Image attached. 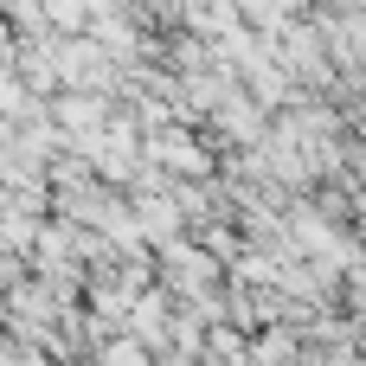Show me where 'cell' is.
<instances>
[{"mask_svg": "<svg viewBox=\"0 0 366 366\" xmlns=\"http://www.w3.org/2000/svg\"><path fill=\"white\" fill-rule=\"evenodd\" d=\"M167 322H174V296H167L161 283H148V290L129 302V315H122V335H129V341H142L148 354H161V347H167Z\"/></svg>", "mask_w": 366, "mask_h": 366, "instance_id": "obj_1", "label": "cell"}, {"mask_svg": "<svg viewBox=\"0 0 366 366\" xmlns=\"http://www.w3.org/2000/svg\"><path fill=\"white\" fill-rule=\"evenodd\" d=\"M39 13H45V26H51V32H84L90 0H39Z\"/></svg>", "mask_w": 366, "mask_h": 366, "instance_id": "obj_2", "label": "cell"}]
</instances>
